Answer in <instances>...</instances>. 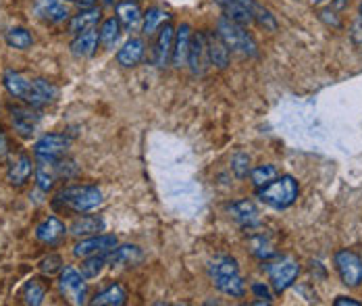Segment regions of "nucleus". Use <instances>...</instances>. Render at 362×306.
Segmentation results:
<instances>
[{"label":"nucleus","mask_w":362,"mask_h":306,"mask_svg":"<svg viewBox=\"0 0 362 306\" xmlns=\"http://www.w3.org/2000/svg\"><path fill=\"white\" fill-rule=\"evenodd\" d=\"M173 38H175V28L171 23H165L158 28V34L154 40V50H152V63L156 67H165L171 61Z\"/></svg>","instance_id":"obj_10"},{"label":"nucleus","mask_w":362,"mask_h":306,"mask_svg":"<svg viewBox=\"0 0 362 306\" xmlns=\"http://www.w3.org/2000/svg\"><path fill=\"white\" fill-rule=\"evenodd\" d=\"M105 230V221L103 217L96 215H81L71 223V233L75 237H90V235H98Z\"/></svg>","instance_id":"obj_24"},{"label":"nucleus","mask_w":362,"mask_h":306,"mask_svg":"<svg viewBox=\"0 0 362 306\" xmlns=\"http://www.w3.org/2000/svg\"><path fill=\"white\" fill-rule=\"evenodd\" d=\"M218 38L225 42V46L233 52H240L244 57H256L258 54V46L252 34L246 30V25H240L227 17H221L217 23Z\"/></svg>","instance_id":"obj_3"},{"label":"nucleus","mask_w":362,"mask_h":306,"mask_svg":"<svg viewBox=\"0 0 362 306\" xmlns=\"http://www.w3.org/2000/svg\"><path fill=\"white\" fill-rule=\"evenodd\" d=\"M2 83H4V88H6V92L11 96L19 98L23 102L28 100V94H30V88H32V79L23 77L21 73H17V71H6L2 76Z\"/></svg>","instance_id":"obj_26"},{"label":"nucleus","mask_w":362,"mask_h":306,"mask_svg":"<svg viewBox=\"0 0 362 306\" xmlns=\"http://www.w3.org/2000/svg\"><path fill=\"white\" fill-rule=\"evenodd\" d=\"M134 2H140V0H134Z\"/></svg>","instance_id":"obj_47"},{"label":"nucleus","mask_w":362,"mask_h":306,"mask_svg":"<svg viewBox=\"0 0 362 306\" xmlns=\"http://www.w3.org/2000/svg\"><path fill=\"white\" fill-rule=\"evenodd\" d=\"M252 19H254V23H258L264 32H277V28H279V23H277L275 15H273L267 6H262L260 2H254Z\"/></svg>","instance_id":"obj_32"},{"label":"nucleus","mask_w":362,"mask_h":306,"mask_svg":"<svg viewBox=\"0 0 362 306\" xmlns=\"http://www.w3.org/2000/svg\"><path fill=\"white\" fill-rule=\"evenodd\" d=\"M4 40H6V44H8L11 48H15V50H28V48H32V44H34V36H32L25 28H13V30H8Z\"/></svg>","instance_id":"obj_33"},{"label":"nucleus","mask_w":362,"mask_h":306,"mask_svg":"<svg viewBox=\"0 0 362 306\" xmlns=\"http://www.w3.org/2000/svg\"><path fill=\"white\" fill-rule=\"evenodd\" d=\"M59 160L61 158H57V160H40V165L36 167V184L42 192H50L54 188V182L61 175L59 173Z\"/></svg>","instance_id":"obj_25"},{"label":"nucleus","mask_w":362,"mask_h":306,"mask_svg":"<svg viewBox=\"0 0 362 306\" xmlns=\"http://www.w3.org/2000/svg\"><path fill=\"white\" fill-rule=\"evenodd\" d=\"M107 267V254H92V257H86L81 261V269L79 273L86 277V279H94L100 275V271Z\"/></svg>","instance_id":"obj_34"},{"label":"nucleus","mask_w":362,"mask_h":306,"mask_svg":"<svg viewBox=\"0 0 362 306\" xmlns=\"http://www.w3.org/2000/svg\"><path fill=\"white\" fill-rule=\"evenodd\" d=\"M361 13H362V6H361Z\"/></svg>","instance_id":"obj_48"},{"label":"nucleus","mask_w":362,"mask_h":306,"mask_svg":"<svg viewBox=\"0 0 362 306\" xmlns=\"http://www.w3.org/2000/svg\"><path fill=\"white\" fill-rule=\"evenodd\" d=\"M146 54V44L142 38H129L117 52V63L125 69L138 67Z\"/></svg>","instance_id":"obj_16"},{"label":"nucleus","mask_w":362,"mask_h":306,"mask_svg":"<svg viewBox=\"0 0 362 306\" xmlns=\"http://www.w3.org/2000/svg\"><path fill=\"white\" fill-rule=\"evenodd\" d=\"M319 17L325 21L327 25H333V28H339V25H341V21H339L337 13H335L333 8H325V11H321V15H319Z\"/></svg>","instance_id":"obj_40"},{"label":"nucleus","mask_w":362,"mask_h":306,"mask_svg":"<svg viewBox=\"0 0 362 306\" xmlns=\"http://www.w3.org/2000/svg\"><path fill=\"white\" fill-rule=\"evenodd\" d=\"M44 296H46V288H44L42 281L32 279V281L25 283V288H23V302L25 305L40 306L44 302Z\"/></svg>","instance_id":"obj_35"},{"label":"nucleus","mask_w":362,"mask_h":306,"mask_svg":"<svg viewBox=\"0 0 362 306\" xmlns=\"http://www.w3.org/2000/svg\"><path fill=\"white\" fill-rule=\"evenodd\" d=\"M117 244H119L117 235L98 233V235H90V237H83L81 242H77L73 246V254L77 259H86V257H92V254H107Z\"/></svg>","instance_id":"obj_9"},{"label":"nucleus","mask_w":362,"mask_h":306,"mask_svg":"<svg viewBox=\"0 0 362 306\" xmlns=\"http://www.w3.org/2000/svg\"><path fill=\"white\" fill-rule=\"evenodd\" d=\"M121 34H123V25L119 23L117 17H109L103 21L100 30H98V38H100V44L105 48H115L117 42L121 40Z\"/></svg>","instance_id":"obj_31"},{"label":"nucleus","mask_w":362,"mask_h":306,"mask_svg":"<svg viewBox=\"0 0 362 306\" xmlns=\"http://www.w3.org/2000/svg\"><path fill=\"white\" fill-rule=\"evenodd\" d=\"M296 2H298V0H296Z\"/></svg>","instance_id":"obj_50"},{"label":"nucleus","mask_w":362,"mask_h":306,"mask_svg":"<svg viewBox=\"0 0 362 306\" xmlns=\"http://www.w3.org/2000/svg\"><path fill=\"white\" fill-rule=\"evenodd\" d=\"M59 290L63 294V298L71 305H86V296H88V286H86V277L71 267H65L61 271L59 277Z\"/></svg>","instance_id":"obj_7"},{"label":"nucleus","mask_w":362,"mask_h":306,"mask_svg":"<svg viewBox=\"0 0 362 306\" xmlns=\"http://www.w3.org/2000/svg\"><path fill=\"white\" fill-rule=\"evenodd\" d=\"M96 2L98 0H77L79 8H92V6H96Z\"/></svg>","instance_id":"obj_44"},{"label":"nucleus","mask_w":362,"mask_h":306,"mask_svg":"<svg viewBox=\"0 0 362 306\" xmlns=\"http://www.w3.org/2000/svg\"><path fill=\"white\" fill-rule=\"evenodd\" d=\"M57 96H59V88L52 81L37 77V79H32V88H30L25 105L28 107H44V105L54 102Z\"/></svg>","instance_id":"obj_12"},{"label":"nucleus","mask_w":362,"mask_h":306,"mask_svg":"<svg viewBox=\"0 0 362 306\" xmlns=\"http://www.w3.org/2000/svg\"><path fill=\"white\" fill-rule=\"evenodd\" d=\"M98 42H100V38H98L96 28L86 30V32L77 34V38L71 42V52L77 59H88V57H92V54L96 52Z\"/></svg>","instance_id":"obj_23"},{"label":"nucleus","mask_w":362,"mask_h":306,"mask_svg":"<svg viewBox=\"0 0 362 306\" xmlns=\"http://www.w3.org/2000/svg\"><path fill=\"white\" fill-rule=\"evenodd\" d=\"M40 271L46 275H54L59 271H63V259L59 254H48L42 263H40Z\"/></svg>","instance_id":"obj_39"},{"label":"nucleus","mask_w":362,"mask_h":306,"mask_svg":"<svg viewBox=\"0 0 362 306\" xmlns=\"http://www.w3.org/2000/svg\"><path fill=\"white\" fill-rule=\"evenodd\" d=\"M75 2H77V0H75Z\"/></svg>","instance_id":"obj_49"},{"label":"nucleus","mask_w":362,"mask_h":306,"mask_svg":"<svg viewBox=\"0 0 362 306\" xmlns=\"http://www.w3.org/2000/svg\"><path fill=\"white\" fill-rule=\"evenodd\" d=\"M6 153H8V138L2 134V129H0V158L2 156H6Z\"/></svg>","instance_id":"obj_43"},{"label":"nucleus","mask_w":362,"mask_h":306,"mask_svg":"<svg viewBox=\"0 0 362 306\" xmlns=\"http://www.w3.org/2000/svg\"><path fill=\"white\" fill-rule=\"evenodd\" d=\"M267 273L271 279V286L277 294L286 292L288 288L293 286V281L300 275V265L290 257H281L275 263H267Z\"/></svg>","instance_id":"obj_5"},{"label":"nucleus","mask_w":362,"mask_h":306,"mask_svg":"<svg viewBox=\"0 0 362 306\" xmlns=\"http://www.w3.org/2000/svg\"><path fill=\"white\" fill-rule=\"evenodd\" d=\"M250 252H252L256 259H262V261H269V259H273L277 254L275 248L271 246V242L267 237H262V235L250 240Z\"/></svg>","instance_id":"obj_37"},{"label":"nucleus","mask_w":362,"mask_h":306,"mask_svg":"<svg viewBox=\"0 0 362 306\" xmlns=\"http://www.w3.org/2000/svg\"><path fill=\"white\" fill-rule=\"evenodd\" d=\"M32 173H34V160L28 156V154H19L15 160H13V165L8 167V175H6V180H8V184L11 186H23L30 177H32Z\"/></svg>","instance_id":"obj_21"},{"label":"nucleus","mask_w":362,"mask_h":306,"mask_svg":"<svg viewBox=\"0 0 362 306\" xmlns=\"http://www.w3.org/2000/svg\"><path fill=\"white\" fill-rule=\"evenodd\" d=\"M71 148V138L65 134H46L34 144L37 160H57L63 158Z\"/></svg>","instance_id":"obj_8"},{"label":"nucleus","mask_w":362,"mask_h":306,"mask_svg":"<svg viewBox=\"0 0 362 306\" xmlns=\"http://www.w3.org/2000/svg\"><path fill=\"white\" fill-rule=\"evenodd\" d=\"M310 2H313V4H323L325 0H310Z\"/></svg>","instance_id":"obj_46"},{"label":"nucleus","mask_w":362,"mask_h":306,"mask_svg":"<svg viewBox=\"0 0 362 306\" xmlns=\"http://www.w3.org/2000/svg\"><path fill=\"white\" fill-rule=\"evenodd\" d=\"M335 306H361L358 300H354V298H348V296H339V298H335Z\"/></svg>","instance_id":"obj_42"},{"label":"nucleus","mask_w":362,"mask_h":306,"mask_svg":"<svg viewBox=\"0 0 362 306\" xmlns=\"http://www.w3.org/2000/svg\"><path fill=\"white\" fill-rule=\"evenodd\" d=\"M209 275L213 279V286L218 292L231 296V298H242L246 294V283L242 279L240 265L231 257H217L209 265Z\"/></svg>","instance_id":"obj_1"},{"label":"nucleus","mask_w":362,"mask_h":306,"mask_svg":"<svg viewBox=\"0 0 362 306\" xmlns=\"http://www.w3.org/2000/svg\"><path fill=\"white\" fill-rule=\"evenodd\" d=\"M346 4H348V0H335V4H333L331 8H333V11H339V8H344Z\"/></svg>","instance_id":"obj_45"},{"label":"nucleus","mask_w":362,"mask_h":306,"mask_svg":"<svg viewBox=\"0 0 362 306\" xmlns=\"http://www.w3.org/2000/svg\"><path fill=\"white\" fill-rule=\"evenodd\" d=\"M125 302H127V292L119 283H112L90 300L92 306H123Z\"/></svg>","instance_id":"obj_27"},{"label":"nucleus","mask_w":362,"mask_h":306,"mask_svg":"<svg viewBox=\"0 0 362 306\" xmlns=\"http://www.w3.org/2000/svg\"><path fill=\"white\" fill-rule=\"evenodd\" d=\"M298 194H300V186L291 175L275 177L271 184L256 190V196L260 202H264L267 206L277 208V211L290 208L291 204L298 200Z\"/></svg>","instance_id":"obj_2"},{"label":"nucleus","mask_w":362,"mask_h":306,"mask_svg":"<svg viewBox=\"0 0 362 306\" xmlns=\"http://www.w3.org/2000/svg\"><path fill=\"white\" fill-rule=\"evenodd\" d=\"M229 213L244 228H256L260 223L258 208L254 206V202H250V200H238V202L229 204Z\"/></svg>","instance_id":"obj_22"},{"label":"nucleus","mask_w":362,"mask_h":306,"mask_svg":"<svg viewBox=\"0 0 362 306\" xmlns=\"http://www.w3.org/2000/svg\"><path fill=\"white\" fill-rule=\"evenodd\" d=\"M11 113H13V125L21 136L34 134L37 121H40V115L34 111V107L32 109H13Z\"/></svg>","instance_id":"obj_28"},{"label":"nucleus","mask_w":362,"mask_h":306,"mask_svg":"<svg viewBox=\"0 0 362 306\" xmlns=\"http://www.w3.org/2000/svg\"><path fill=\"white\" fill-rule=\"evenodd\" d=\"M231 169L235 173V177H246L250 173V156L248 154H235L231 160Z\"/></svg>","instance_id":"obj_38"},{"label":"nucleus","mask_w":362,"mask_h":306,"mask_svg":"<svg viewBox=\"0 0 362 306\" xmlns=\"http://www.w3.org/2000/svg\"><path fill=\"white\" fill-rule=\"evenodd\" d=\"M57 204L73 213H88L103 204V192L96 186H71L57 194Z\"/></svg>","instance_id":"obj_4"},{"label":"nucleus","mask_w":362,"mask_h":306,"mask_svg":"<svg viewBox=\"0 0 362 306\" xmlns=\"http://www.w3.org/2000/svg\"><path fill=\"white\" fill-rule=\"evenodd\" d=\"M192 28L189 23H181L175 30V38H173V52H171V63L173 67H185L187 65V54H189V44H192Z\"/></svg>","instance_id":"obj_15"},{"label":"nucleus","mask_w":362,"mask_h":306,"mask_svg":"<svg viewBox=\"0 0 362 306\" xmlns=\"http://www.w3.org/2000/svg\"><path fill=\"white\" fill-rule=\"evenodd\" d=\"M171 19V13L160 8V6H150L144 13V19H142V32L144 36H154L158 32L160 25H165L167 21Z\"/></svg>","instance_id":"obj_29"},{"label":"nucleus","mask_w":362,"mask_h":306,"mask_svg":"<svg viewBox=\"0 0 362 306\" xmlns=\"http://www.w3.org/2000/svg\"><path fill=\"white\" fill-rule=\"evenodd\" d=\"M115 13H117L119 23H121L127 32L136 30V28L142 23V19H144L142 8H140L138 2H134V0H121V2L115 6Z\"/></svg>","instance_id":"obj_18"},{"label":"nucleus","mask_w":362,"mask_h":306,"mask_svg":"<svg viewBox=\"0 0 362 306\" xmlns=\"http://www.w3.org/2000/svg\"><path fill=\"white\" fill-rule=\"evenodd\" d=\"M252 292L258 296V298H267V300L271 302V292H269V288H267V286H262V283H254Z\"/></svg>","instance_id":"obj_41"},{"label":"nucleus","mask_w":362,"mask_h":306,"mask_svg":"<svg viewBox=\"0 0 362 306\" xmlns=\"http://www.w3.org/2000/svg\"><path fill=\"white\" fill-rule=\"evenodd\" d=\"M339 279L348 288H358L362 283V259L352 250H339L333 257Z\"/></svg>","instance_id":"obj_6"},{"label":"nucleus","mask_w":362,"mask_h":306,"mask_svg":"<svg viewBox=\"0 0 362 306\" xmlns=\"http://www.w3.org/2000/svg\"><path fill=\"white\" fill-rule=\"evenodd\" d=\"M221 11H223V17L240 23V25H250L254 23L252 19V8L256 0H215Z\"/></svg>","instance_id":"obj_11"},{"label":"nucleus","mask_w":362,"mask_h":306,"mask_svg":"<svg viewBox=\"0 0 362 306\" xmlns=\"http://www.w3.org/2000/svg\"><path fill=\"white\" fill-rule=\"evenodd\" d=\"M209 52H206V36L204 34H194L189 44V54H187V65L194 76H202L209 65Z\"/></svg>","instance_id":"obj_13"},{"label":"nucleus","mask_w":362,"mask_h":306,"mask_svg":"<svg viewBox=\"0 0 362 306\" xmlns=\"http://www.w3.org/2000/svg\"><path fill=\"white\" fill-rule=\"evenodd\" d=\"M206 36V52H209V61L217 67V69H225L229 65V57H231V50L225 46V42L218 38V34L215 32H209L204 34Z\"/></svg>","instance_id":"obj_20"},{"label":"nucleus","mask_w":362,"mask_h":306,"mask_svg":"<svg viewBox=\"0 0 362 306\" xmlns=\"http://www.w3.org/2000/svg\"><path fill=\"white\" fill-rule=\"evenodd\" d=\"M275 177H277L275 165H258V167H254L252 171H250V180H252L256 190L262 188V186H267V184H271Z\"/></svg>","instance_id":"obj_36"},{"label":"nucleus","mask_w":362,"mask_h":306,"mask_svg":"<svg viewBox=\"0 0 362 306\" xmlns=\"http://www.w3.org/2000/svg\"><path fill=\"white\" fill-rule=\"evenodd\" d=\"M100 19H103L100 8H96V6H92V8H81L77 15L69 17L67 30H69V34H75V36H77V34H81V32H86V30L96 28Z\"/></svg>","instance_id":"obj_19"},{"label":"nucleus","mask_w":362,"mask_h":306,"mask_svg":"<svg viewBox=\"0 0 362 306\" xmlns=\"http://www.w3.org/2000/svg\"><path fill=\"white\" fill-rule=\"evenodd\" d=\"M65 235H67V228H65V223L59 217H48L36 228L37 242L48 244V246L61 244L65 240Z\"/></svg>","instance_id":"obj_14"},{"label":"nucleus","mask_w":362,"mask_h":306,"mask_svg":"<svg viewBox=\"0 0 362 306\" xmlns=\"http://www.w3.org/2000/svg\"><path fill=\"white\" fill-rule=\"evenodd\" d=\"M36 15L42 21L61 23V21L69 19V8L63 0H37Z\"/></svg>","instance_id":"obj_17"},{"label":"nucleus","mask_w":362,"mask_h":306,"mask_svg":"<svg viewBox=\"0 0 362 306\" xmlns=\"http://www.w3.org/2000/svg\"><path fill=\"white\" fill-rule=\"evenodd\" d=\"M142 259V252L138 246H132V244H125V246H115L110 252H107V265H132V263H138Z\"/></svg>","instance_id":"obj_30"}]
</instances>
